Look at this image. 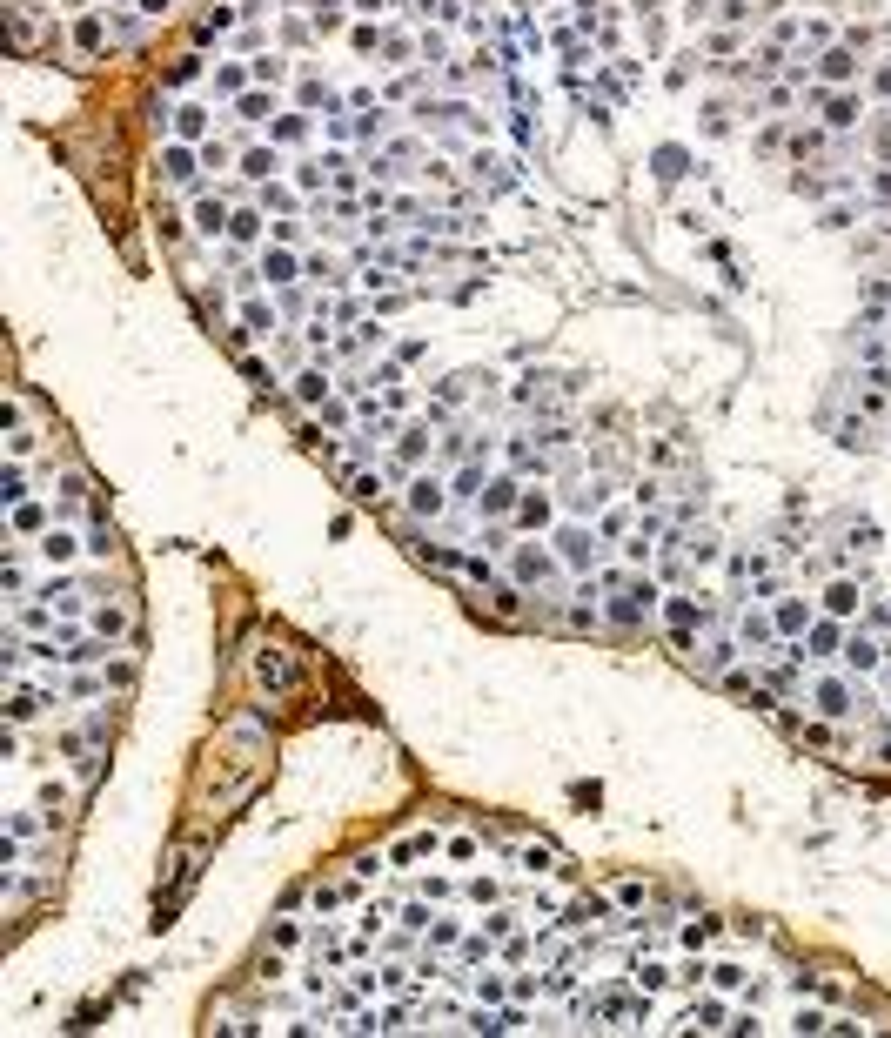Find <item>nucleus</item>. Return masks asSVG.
I'll use <instances>...</instances> for the list:
<instances>
[{
    "label": "nucleus",
    "instance_id": "1",
    "mask_svg": "<svg viewBox=\"0 0 891 1038\" xmlns=\"http://www.w3.org/2000/svg\"><path fill=\"white\" fill-rule=\"evenodd\" d=\"M255 684H262L268 697H289V690L302 684V670L289 663V650H282V643H262V650H255Z\"/></svg>",
    "mask_w": 891,
    "mask_h": 1038
},
{
    "label": "nucleus",
    "instance_id": "2",
    "mask_svg": "<svg viewBox=\"0 0 891 1038\" xmlns=\"http://www.w3.org/2000/svg\"><path fill=\"white\" fill-rule=\"evenodd\" d=\"M550 864H557V851H550V844H516V871H550Z\"/></svg>",
    "mask_w": 891,
    "mask_h": 1038
},
{
    "label": "nucleus",
    "instance_id": "3",
    "mask_svg": "<svg viewBox=\"0 0 891 1038\" xmlns=\"http://www.w3.org/2000/svg\"><path fill=\"white\" fill-rule=\"evenodd\" d=\"M409 509H416V516H436V509H443V489H436V483L423 476V483L409 489Z\"/></svg>",
    "mask_w": 891,
    "mask_h": 1038
},
{
    "label": "nucleus",
    "instance_id": "4",
    "mask_svg": "<svg viewBox=\"0 0 891 1038\" xmlns=\"http://www.w3.org/2000/svg\"><path fill=\"white\" fill-rule=\"evenodd\" d=\"M409 858H436V831H416V838H402V844H396V864H409Z\"/></svg>",
    "mask_w": 891,
    "mask_h": 1038
},
{
    "label": "nucleus",
    "instance_id": "5",
    "mask_svg": "<svg viewBox=\"0 0 891 1038\" xmlns=\"http://www.w3.org/2000/svg\"><path fill=\"white\" fill-rule=\"evenodd\" d=\"M818 710H825V717H845V710H851V690L845 684H818Z\"/></svg>",
    "mask_w": 891,
    "mask_h": 1038
},
{
    "label": "nucleus",
    "instance_id": "6",
    "mask_svg": "<svg viewBox=\"0 0 891 1038\" xmlns=\"http://www.w3.org/2000/svg\"><path fill=\"white\" fill-rule=\"evenodd\" d=\"M557 543H563V556H570V563H590V556H597V550H590V536H583V530H563Z\"/></svg>",
    "mask_w": 891,
    "mask_h": 1038
},
{
    "label": "nucleus",
    "instance_id": "7",
    "mask_svg": "<svg viewBox=\"0 0 891 1038\" xmlns=\"http://www.w3.org/2000/svg\"><path fill=\"white\" fill-rule=\"evenodd\" d=\"M41 556H47V563H67V556H74V536H67V530H47Z\"/></svg>",
    "mask_w": 891,
    "mask_h": 1038
},
{
    "label": "nucleus",
    "instance_id": "8",
    "mask_svg": "<svg viewBox=\"0 0 891 1038\" xmlns=\"http://www.w3.org/2000/svg\"><path fill=\"white\" fill-rule=\"evenodd\" d=\"M845 663H851V670H871V663H878V643H871V637H851Z\"/></svg>",
    "mask_w": 891,
    "mask_h": 1038
},
{
    "label": "nucleus",
    "instance_id": "9",
    "mask_svg": "<svg viewBox=\"0 0 891 1038\" xmlns=\"http://www.w3.org/2000/svg\"><path fill=\"white\" fill-rule=\"evenodd\" d=\"M831 1018L818 1012V1005H798V1012H791V1032H825Z\"/></svg>",
    "mask_w": 891,
    "mask_h": 1038
},
{
    "label": "nucleus",
    "instance_id": "10",
    "mask_svg": "<svg viewBox=\"0 0 891 1038\" xmlns=\"http://www.w3.org/2000/svg\"><path fill=\"white\" fill-rule=\"evenodd\" d=\"M825 603L838 610V617H845V610H858V583H831V590H825Z\"/></svg>",
    "mask_w": 891,
    "mask_h": 1038
},
{
    "label": "nucleus",
    "instance_id": "11",
    "mask_svg": "<svg viewBox=\"0 0 891 1038\" xmlns=\"http://www.w3.org/2000/svg\"><path fill=\"white\" fill-rule=\"evenodd\" d=\"M94 630H101V637H128V617H121V610H94Z\"/></svg>",
    "mask_w": 891,
    "mask_h": 1038
},
{
    "label": "nucleus",
    "instance_id": "12",
    "mask_svg": "<svg viewBox=\"0 0 891 1038\" xmlns=\"http://www.w3.org/2000/svg\"><path fill=\"white\" fill-rule=\"evenodd\" d=\"M523 1025H530V1012H523V1005H510V1012H496V1032H523Z\"/></svg>",
    "mask_w": 891,
    "mask_h": 1038
},
{
    "label": "nucleus",
    "instance_id": "13",
    "mask_svg": "<svg viewBox=\"0 0 891 1038\" xmlns=\"http://www.w3.org/2000/svg\"><path fill=\"white\" fill-rule=\"evenodd\" d=\"M778 623H784V630H804V623H811V610H804V603H784Z\"/></svg>",
    "mask_w": 891,
    "mask_h": 1038
},
{
    "label": "nucleus",
    "instance_id": "14",
    "mask_svg": "<svg viewBox=\"0 0 891 1038\" xmlns=\"http://www.w3.org/2000/svg\"><path fill=\"white\" fill-rule=\"evenodd\" d=\"M691 1018H704V1032H724V1025H717V1018H724V1005H717V998H704Z\"/></svg>",
    "mask_w": 891,
    "mask_h": 1038
},
{
    "label": "nucleus",
    "instance_id": "15",
    "mask_svg": "<svg viewBox=\"0 0 891 1038\" xmlns=\"http://www.w3.org/2000/svg\"><path fill=\"white\" fill-rule=\"evenodd\" d=\"M744 643H771V623H764V617H744Z\"/></svg>",
    "mask_w": 891,
    "mask_h": 1038
}]
</instances>
